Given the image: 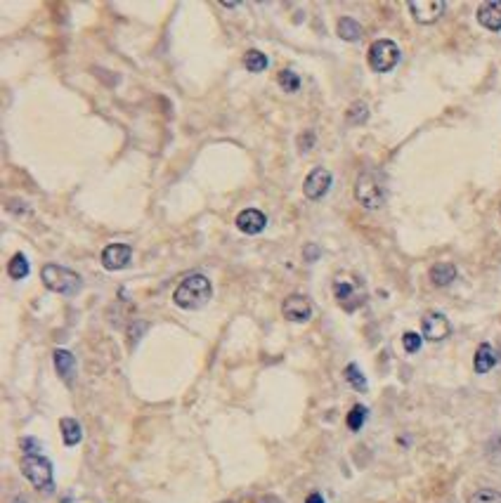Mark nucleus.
<instances>
[{
	"instance_id": "f257e3e1",
	"label": "nucleus",
	"mask_w": 501,
	"mask_h": 503,
	"mask_svg": "<svg viewBox=\"0 0 501 503\" xmlns=\"http://www.w3.org/2000/svg\"><path fill=\"white\" fill-rule=\"evenodd\" d=\"M213 286L206 274H190L180 281V286L173 293V302L180 309H199L211 300Z\"/></svg>"
},
{
	"instance_id": "f03ea898",
	"label": "nucleus",
	"mask_w": 501,
	"mask_h": 503,
	"mask_svg": "<svg viewBox=\"0 0 501 503\" xmlns=\"http://www.w3.org/2000/svg\"><path fill=\"white\" fill-rule=\"evenodd\" d=\"M334 298L338 300L340 307L352 312V309L365 305V284H362L360 276H355L352 272H338L334 276Z\"/></svg>"
},
{
	"instance_id": "7ed1b4c3",
	"label": "nucleus",
	"mask_w": 501,
	"mask_h": 503,
	"mask_svg": "<svg viewBox=\"0 0 501 503\" xmlns=\"http://www.w3.org/2000/svg\"><path fill=\"white\" fill-rule=\"evenodd\" d=\"M41 279L45 284V289H50L52 293H59V296H74L81 289V276L54 263L43 265Z\"/></svg>"
},
{
	"instance_id": "20e7f679",
	"label": "nucleus",
	"mask_w": 501,
	"mask_h": 503,
	"mask_svg": "<svg viewBox=\"0 0 501 503\" xmlns=\"http://www.w3.org/2000/svg\"><path fill=\"white\" fill-rule=\"evenodd\" d=\"M355 198L369 211H378L385 203V187L376 173H362L355 182Z\"/></svg>"
},
{
	"instance_id": "39448f33",
	"label": "nucleus",
	"mask_w": 501,
	"mask_h": 503,
	"mask_svg": "<svg viewBox=\"0 0 501 503\" xmlns=\"http://www.w3.org/2000/svg\"><path fill=\"white\" fill-rule=\"evenodd\" d=\"M21 475L34 484L36 489L50 491L54 487L52 463L45 456H24L21 458Z\"/></svg>"
},
{
	"instance_id": "423d86ee",
	"label": "nucleus",
	"mask_w": 501,
	"mask_h": 503,
	"mask_svg": "<svg viewBox=\"0 0 501 503\" xmlns=\"http://www.w3.org/2000/svg\"><path fill=\"white\" fill-rule=\"evenodd\" d=\"M400 62V48L395 45L393 41L388 38H381V41H374L371 48H369V66L378 74H388L393 71Z\"/></svg>"
},
{
	"instance_id": "0eeeda50",
	"label": "nucleus",
	"mask_w": 501,
	"mask_h": 503,
	"mask_svg": "<svg viewBox=\"0 0 501 503\" xmlns=\"http://www.w3.org/2000/svg\"><path fill=\"white\" fill-rule=\"evenodd\" d=\"M421 333H423V338H426V340L440 342V340H444L451 333V324H449V319L444 317L442 312H428L426 317H423V322H421Z\"/></svg>"
},
{
	"instance_id": "6e6552de",
	"label": "nucleus",
	"mask_w": 501,
	"mask_h": 503,
	"mask_svg": "<svg viewBox=\"0 0 501 503\" xmlns=\"http://www.w3.org/2000/svg\"><path fill=\"white\" fill-rule=\"evenodd\" d=\"M329 187H331V173L327 168H315L303 182V194L310 201H319L329 192Z\"/></svg>"
},
{
	"instance_id": "1a4fd4ad",
	"label": "nucleus",
	"mask_w": 501,
	"mask_h": 503,
	"mask_svg": "<svg viewBox=\"0 0 501 503\" xmlns=\"http://www.w3.org/2000/svg\"><path fill=\"white\" fill-rule=\"evenodd\" d=\"M282 312H284V317L289 319V322L305 324L307 319L312 317L310 298H307V296H300V293H294V296H289V298H286V300H284Z\"/></svg>"
},
{
	"instance_id": "9d476101",
	"label": "nucleus",
	"mask_w": 501,
	"mask_h": 503,
	"mask_svg": "<svg viewBox=\"0 0 501 503\" xmlns=\"http://www.w3.org/2000/svg\"><path fill=\"white\" fill-rule=\"evenodd\" d=\"M409 12L418 24H435L444 12V3L442 0H411Z\"/></svg>"
},
{
	"instance_id": "9b49d317",
	"label": "nucleus",
	"mask_w": 501,
	"mask_h": 503,
	"mask_svg": "<svg viewBox=\"0 0 501 503\" xmlns=\"http://www.w3.org/2000/svg\"><path fill=\"white\" fill-rule=\"evenodd\" d=\"M130 256H133V248L128 244H112L102 251V265L109 272H116V269H123L130 263Z\"/></svg>"
},
{
	"instance_id": "f8f14e48",
	"label": "nucleus",
	"mask_w": 501,
	"mask_h": 503,
	"mask_svg": "<svg viewBox=\"0 0 501 503\" xmlns=\"http://www.w3.org/2000/svg\"><path fill=\"white\" fill-rule=\"evenodd\" d=\"M265 225H267V218L258 208H246V211L236 215V227H239V232H244V234H260L265 229Z\"/></svg>"
},
{
	"instance_id": "ddd939ff",
	"label": "nucleus",
	"mask_w": 501,
	"mask_h": 503,
	"mask_svg": "<svg viewBox=\"0 0 501 503\" xmlns=\"http://www.w3.org/2000/svg\"><path fill=\"white\" fill-rule=\"evenodd\" d=\"M478 21L489 31H501V0H487L478 8Z\"/></svg>"
},
{
	"instance_id": "4468645a",
	"label": "nucleus",
	"mask_w": 501,
	"mask_h": 503,
	"mask_svg": "<svg viewBox=\"0 0 501 503\" xmlns=\"http://www.w3.org/2000/svg\"><path fill=\"white\" fill-rule=\"evenodd\" d=\"M494 364H497V352H494V347L489 345V342H482L480 347H478L476 352V359H473V367H476L478 373H487L494 369Z\"/></svg>"
},
{
	"instance_id": "2eb2a0df",
	"label": "nucleus",
	"mask_w": 501,
	"mask_h": 503,
	"mask_svg": "<svg viewBox=\"0 0 501 503\" xmlns=\"http://www.w3.org/2000/svg\"><path fill=\"white\" fill-rule=\"evenodd\" d=\"M456 279L454 263H435L431 267V281L435 286H449Z\"/></svg>"
},
{
	"instance_id": "dca6fc26",
	"label": "nucleus",
	"mask_w": 501,
	"mask_h": 503,
	"mask_svg": "<svg viewBox=\"0 0 501 503\" xmlns=\"http://www.w3.org/2000/svg\"><path fill=\"white\" fill-rule=\"evenodd\" d=\"M52 357H54V369H57V373L69 383L71 376H74V369H76V357L71 355L69 350H54Z\"/></svg>"
},
{
	"instance_id": "f3484780",
	"label": "nucleus",
	"mask_w": 501,
	"mask_h": 503,
	"mask_svg": "<svg viewBox=\"0 0 501 503\" xmlns=\"http://www.w3.org/2000/svg\"><path fill=\"white\" fill-rule=\"evenodd\" d=\"M59 430H62V440L67 446H76L83 438V430H81V423L76 421V418H62L59 421Z\"/></svg>"
},
{
	"instance_id": "a211bd4d",
	"label": "nucleus",
	"mask_w": 501,
	"mask_h": 503,
	"mask_svg": "<svg viewBox=\"0 0 501 503\" xmlns=\"http://www.w3.org/2000/svg\"><path fill=\"white\" fill-rule=\"evenodd\" d=\"M362 26L357 24L352 17H343V19L338 21V36L343 38V41H348V43H355V41H360L362 38Z\"/></svg>"
},
{
	"instance_id": "6ab92c4d",
	"label": "nucleus",
	"mask_w": 501,
	"mask_h": 503,
	"mask_svg": "<svg viewBox=\"0 0 501 503\" xmlns=\"http://www.w3.org/2000/svg\"><path fill=\"white\" fill-rule=\"evenodd\" d=\"M244 66L251 71V74H260V71L267 69V57L260 52V50H249L244 54Z\"/></svg>"
},
{
	"instance_id": "aec40b11",
	"label": "nucleus",
	"mask_w": 501,
	"mask_h": 503,
	"mask_svg": "<svg viewBox=\"0 0 501 503\" xmlns=\"http://www.w3.org/2000/svg\"><path fill=\"white\" fill-rule=\"evenodd\" d=\"M8 274L12 279H26L29 276V260H26V256H21V253L12 256V260L8 263Z\"/></svg>"
},
{
	"instance_id": "412c9836",
	"label": "nucleus",
	"mask_w": 501,
	"mask_h": 503,
	"mask_svg": "<svg viewBox=\"0 0 501 503\" xmlns=\"http://www.w3.org/2000/svg\"><path fill=\"white\" fill-rule=\"evenodd\" d=\"M468 503H501V491L489 489V487L476 489L471 496H468Z\"/></svg>"
},
{
	"instance_id": "4be33fe9",
	"label": "nucleus",
	"mask_w": 501,
	"mask_h": 503,
	"mask_svg": "<svg viewBox=\"0 0 501 503\" xmlns=\"http://www.w3.org/2000/svg\"><path fill=\"white\" fill-rule=\"evenodd\" d=\"M345 380H348L355 390H360V392L367 390V378L362 376L360 369H357V364H348V367H345Z\"/></svg>"
},
{
	"instance_id": "5701e85b",
	"label": "nucleus",
	"mask_w": 501,
	"mask_h": 503,
	"mask_svg": "<svg viewBox=\"0 0 501 503\" xmlns=\"http://www.w3.org/2000/svg\"><path fill=\"white\" fill-rule=\"evenodd\" d=\"M365 421H367V409L362 407V404L352 407V409H350V413H348V418H345V423H348V428L352 430V433L362 430V425H365Z\"/></svg>"
},
{
	"instance_id": "b1692460",
	"label": "nucleus",
	"mask_w": 501,
	"mask_h": 503,
	"mask_svg": "<svg viewBox=\"0 0 501 503\" xmlns=\"http://www.w3.org/2000/svg\"><path fill=\"white\" fill-rule=\"evenodd\" d=\"M345 119H348V123H352V125L365 123V121L369 119V107H367L365 102H355V104H352V107L348 109Z\"/></svg>"
},
{
	"instance_id": "393cba45",
	"label": "nucleus",
	"mask_w": 501,
	"mask_h": 503,
	"mask_svg": "<svg viewBox=\"0 0 501 503\" xmlns=\"http://www.w3.org/2000/svg\"><path fill=\"white\" fill-rule=\"evenodd\" d=\"M277 81H279V85H282L286 92H296V90H298V88H300L298 74H294V71H289V69H282V71H279Z\"/></svg>"
},
{
	"instance_id": "a878e982",
	"label": "nucleus",
	"mask_w": 501,
	"mask_h": 503,
	"mask_svg": "<svg viewBox=\"0 0 501 503\" xmlns=\"http://www.w3.org/2000/svg\"><path fill=\"white\" fill-rule=\"evenodd\" d=\"M421 340H423V338H421V336H418V333H414V331H409V333L402 336V345H405V350H407V352H411V355L421 350Z\"/></svg>"
},
{
	"instance_id": "bb28decb",
	"label": "nucleus",
	"mask_w": 501,
	"mask_h": 503,
	"mask_svg": "<svg viewBox=\"0 0 501 503\" xmlns=\"http://www.w3.org/2000/svg\"><path fill=\"white\" fill-rule=\"evenodd\" d=\"M21 449H24V456H41V442L34 438H24L21 440Z\"/></svg>"
},
{
	"instance_id": "cd10ccee",
	"label": "nucleus",
	"mask_w": 501,
	"mask_h": 503,
	"mask_svg": "<svg viewBox=\"0 0 501 503\" xmlns=\"http://www.w3.org/2000/svg\"><path fill=\"white\" fill-rule=\"evenodd\" d=\"M256 503H282V501L277 496H260V499H256Z\"/></svg>"
},
{
	"instance_id": "c85d7f7f",
	"label": "nucleus",
	"mask_w": 501,
	"mask_h": 503,
	"mask_svg": "<svg viewBox=\"0 0 501 503\" xmlns=\"http://www.w3.org/2000/svg\"><path fill=\"white\" fill-rule=\"evenodd\" d=\"M305 503H324V496L322 494H310L305 499Z\"/></svg>"
},
{
	"instance_id": "c756f323",
	"label": "nucleus",
	"mask_w": 501,
	"mask_h": 503,
	"mask_svg": "<svg viewBox=\"0 0 501 503\" xmlns=\"http://www.w3.org/2000/svg\"><path fill=\"white\" fill-rule=\"evenodd\" d=\"M223 503H239V501H223Z\"/></svg>"
}]
</instances>
